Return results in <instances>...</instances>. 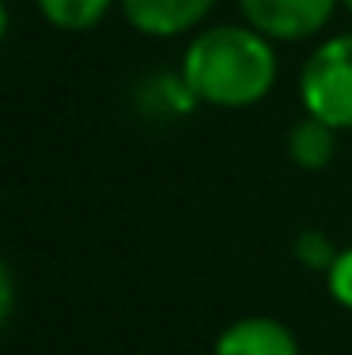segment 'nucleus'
<instances>
[{"instance_id": "nucleus-8", "label": "nucleus", "mask_w": 352, "mask_h": 355, "mask_svg": "<svg viewBox=\"0 0 352 355\" xmlns=\"http://www.w3.org/2000/svg\"><path fill=\"white\" fill-rule=\"evenodd\" d=\"M292 253H296V261L303 268H311V272H330V265L337 261L341 250L333 246V239L326 231H299Z\"/></svg>"}, {"instance_id": "nucleus-10", "label": "nucleus", "mask_w": 352, "mask_h": 355, "mask_svg": "<svg viewBox=\"0 0 352 355\" xmlns=\"http://www.w3.org/2000/svg\"><path fill=\"white\" fill-rule=\"evenodd\" d=\"M12 310H15V280H12V268H8L4 257H0V329L8 325Z\"/></svg>"}, {"instance_id": "nucleus-11", "label": "nucleus", "mask_w": 352, "mask_h": 355, "mask_svg": "<svg viewBox=\"0 0 352 355\" xmlns=\"http://www.w3.org/2000/svg\"><path fill=\"white\" fill-rule=\"evenodd\" d=\"M4 35H8V4L0 0V38H4Z\"/></svg>"}, {"instance_id": "nucleus-7", "label": "nucleus", "mask_w": 352, "mask_h": 355, "mask_svg": "<svg viewBox=\"0 0 352 355\" xmlns=\"http://www.w3.org/2000/svg\"><path fill=\"white\" fill-rule=\"evenodd\" d=\"M35 4L49 27L69 31V35H83V31H95L110 15V8L117 0H35Z\"/></svg>"}, {"instance_id": "nucleus-2", "label": "nucleus", "mask_w": 352, "mask_h": 355, "mask_svg": "<svg viewBox=\"0 0 352 355\" xmlns=\"http://www.w3.org/2000/svg\"><path fill=\"white\" fill-rule=\"evenodd\" d=\"M299 103L337 132L352 129V31L315 46L299 69Z\"/></svg>"}, {"instance_id": "nucleus-5", "label": "nucleus", "mask_w": 352, "mask_h": 355, "mask_svg": "<svg viewBox=\"0 0 352 355\" xmlns=\"http://www.w3.org/2000/svg\"><path fill=\"white\" fill-rule=\"evenodd\" d=\"M212 355H299V340L284 321L254 314L231 321L216 336Z\"/></svg>"}, {"instance_id": "nucleus-9", "label": "nucleus", "mask_w": 352, "mask_h": 355, "mask_svg": "<svg viewBox=\"0 0 352 355\" xmlns=\"http://www.w3.org/2000/svg\"><path fill=\"white\" fill-rule=\"evenodd\" d=\"M326 291H330V299L337 302L341 310L352 314V246L341 250L337 261L330 265V272H326Z\"/></svg>"}, {"instance_id": "nucleus-12", "label": "nucleus", "mask_w": 352, "mask_h": 355, "mask_svg": "<svg viewBox=\"0 0 352 355\" xmlns=\"http://www.w3.org/2000/svg\"><path fill=\"white\" fill-rule=\"evenodd\" d=\"M341 8H345V12H352V0H341Z\"/></svg>"}, {"instance_id": "nucleus-1", "label": "nucleus", "mask_w": 352, "mask_h": 355, "mask_svg": "<svg viewBox=\"0 0 352 355\" xmlns=\"http://www.w3.org/2000/svg\"><path fill=\"white\" fill-rule=\"evenodd\" d=\"M182 87L194 103L216 110H246L276 83V49L246 23L205 27L182 53Z\"/></svg>"}, {"instance_id": "nucleus-3", "label": "nucleus", "mask_w": 352, "mask_h": 355, "mask_svg": "<svg viewBox=\"0 0 352 355\" xmlns=\"http://www.w3.org/2000/svg\"><path fill=\"white\" fill-rule=\"evenodd\" d=\"M341 0H239L246 27L269 42H307L330 27Z\"/></svg>"}, {"instance_id": "nucleus-6", "label": "nucleus", "mask_w": 352, "mask_h": 355, "mask_svg": "<svg viewBox=\"0 0 352 355\" xmlns=\"http://www.w3.org/2000/svg\"><path fill=\"white\" fill-rule=\"evenodd\" d=\"M333 151H337V129H333V125L318 121L311 114L292 125L288 155L296 166H303V171H322V166L333 163Z\"/></svg>"}, {"instance_id": "nucleus-4", "label": "nucleus", "mask_w": 352, "mask_h": 355, "mask_svg": "<svg viewBox=\"0 0 352 355\" xmlns=\"http://www.w3.org/2000/svg\"><path fill=\"white\" fill-rule=\"evenodd\" d=\"M125 19L148 38H178L205 23L216 0H117Z\"/></svg>"}]
</instances>
